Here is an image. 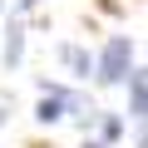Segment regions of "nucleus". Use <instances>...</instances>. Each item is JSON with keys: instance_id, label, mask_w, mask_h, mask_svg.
Wrapping results in <instances>:
<instances>
[{"instance_id": "f257e3e1", "label": "nucleus", "mask_w": 148, "mask_h": 148, "mask_svg": "<svg viewBox=\"0 0 148 148\" xmlns=\"http://www.w3.org/2000/svg\"><path fill=\"white\" fill-rule=\"evenodd\" d=\"M133 64H138V45H133V35H109L104 49L94 54V79H99L104 89H109V84H123Z\"/></svg>"}, {"instance_id": "f03ea898", "label": "nucleus", "mask_w": 148, "mask_h": 148, "mask_svg": "<svg viewBox=\"0 0 148 148\" xmlns=\"http://www.w3.org/2000/svg\"><path fill=\"white\" fill-rule=\"evenodd\" d=\"M54 54H59V64L69 69V79H89V74H94V54H89L84 45H74V40H64V45H59Z\"/></svg>"}, {"instance_id": "7ed1b4c3", "label": "nucleus", "mask_w": 148, "mask_h": 148, "mask_svg": "<svg viewBox=\"0 0 148 148\" xmlns=\"http://www.w3.org/2000/svg\"><path fill=\"white\" fill-rule=\"evenodd\" d=\"M123 84H128V119L138 123V119L148 114V74H143V69L133 64V69H128V79H123ZM128 119H123V123H128Z\"/></svg>"}, {"instance_id": "20e7f679", "label": "nucleus", "mask_w": 148, "mask_h": 148, "mask_svg": "<svg viewBox=\"0 0 148 148\" xmlns=\"http://www.w3.org/2000/svg\"><path fill=\"white\" fill-rule=\"evenodd\" d=\"M25 25L20 20H10V30H5V45H0V64H5V69H20L25 64Z\"/></svg>"}, {"instance_id": "39448f33", "label": "nucleus", "mask_w": 148, "mask_h": 148, "mask_svg": "<svg viewBox=\"0 0 148 148\" xmlns=\"http://www.w3.org/2000/svg\"><path fill=\"white\" fill-rule=\"evenodd\" d=\"M123 133H128L123 114H109V109H99V119H94V138H99L104 148H114V143H119Z\"/></svg>"}, {"instance_id": "423d86ee", "label": "nucleus", "mask_w": 148, "mask_h": 148, "mask_svg": "<svg viewBox=\"0 0 148 148\" xmlns=\"http://www.w3.org/2000/svg\"><path fill=\"white\" fill-rule=\"evenodd\" d=\"M10 114H15V89H0V128L10 123Z\"/></svg>"}, {"instance_id": "0eeeda50", "label": "nucleus", "mask_w": 148, "mask_h": 148, "mask_svg": "<svg viewBox=\"0 0 148 148\" xmlns=\"http://www.w3.org/2000/svg\"><path fill=\"white\" fill-rule=\"evenodd\" d=\"M40 5H45V0H15V10H20V15H30V10H40Z\"/></svg>"}, {"instance_id": "6e6552de", "label": "nucleus", "mask_w": 148, "mask_h": 148, "mask_svg": "<svg viewBox=\"0 0 148 148\" xmlns=\"http://www.w3.org/2000/svg\"><path fill=\"white\" fill-rule=\"evenodd\" d=\"M133 148H148V138H143V128H138V133H133Z\"/></svg>"}, {"instance_id": "1a4fd4ad", "label": "nucleus", "mask_w": 148, "mask_h": 148, "mask_svg": "<svg viewBox=\"0 0 148 148\" xmlns=\"http://www.w3.org/2000/svg\"><path fill=\"white\" fill-rule=\"evenodd\" d=\"M84 148H104V143H99V138H84Z\"/></svg>"}, {"instance_id": "9d476101", "label": "nucleus", "mask_w": 148, "mask_h": 148, "mask_svg": "<svg viewBox=\"0 0 148 148\" xmlns=\"http://www.w3.org/2000/svg\"><path fill=\"white\" fill-rule=\"evenodd\" d=\"M0 15H5V0H0Z\"/></svg>"}]
</instances>
